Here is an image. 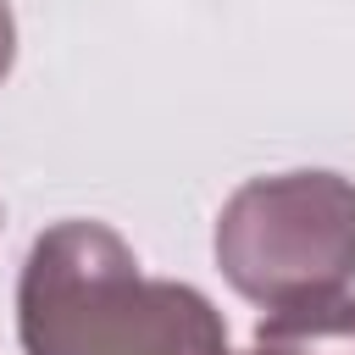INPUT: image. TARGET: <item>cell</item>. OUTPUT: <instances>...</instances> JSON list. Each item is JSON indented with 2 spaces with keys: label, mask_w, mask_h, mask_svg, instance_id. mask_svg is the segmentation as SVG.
<instances>
[{
  "label": "cell",
  "mask_w": 355,
  "mask_h": 355,
  "mask_svg": "<svg viewBox=\"0 0 355 355\" xmlns=\"http://www.w3.org/2000/svg\"><path fill=\"white\" fill-rule=\"evenodd\" d=\"M17 338L28 355H233L222 311L194 283L144 277L133 244L83 216L33 239Z\"/></svg>",
  "instance_id": "1"
},
{
  "label": "cell",
  "mask_w": 355,
  "mask_h": 355,
  "mask_svg": "<svg viewBox=\"0 0 355 355\" xmlns=\"http://www.w3.org/2000/svg\"><path fill=\"white\" fill-rule=\"evenodd\" d=\"M216 266L261 311L338 300L355 283V183L338 172H272L227 194Z\"/></svg>",
  "instance_id": "2"
},
{
  "label": "cell",
  "mask_w": 355,
  "mask_h": 355,
  "mask_svg": "<svg viewBox=\"0 0 355 355\" xmlns=\"http://www.w3.org/2000/svg\"><path fill=\"white\" fill-rule=\"evenodd\" d=\"M244 355H355V294L300 311H266Z\"/></svg>",
  "instance_id": "3"
},
{
  "label": "cell",
  "mask_w": 355,
  "mask_h": 355,
  "mask_svg": "<svg viewBox=\"0 0 355 355\" xmlns=\"http://www.w3.org/2000/svg\"><path fill=\"white\" fill-rule=\"evenodd\" d=\"M11 61H17V17H11V6L0 0V83H6Z\"/></svg>",
  "instance_id": "4"
}]
</instances>
